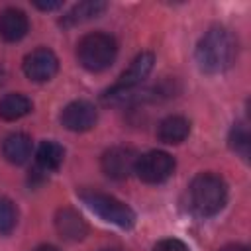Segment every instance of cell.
<instances>
[{
    "instance_id": "obj_1",
    "label": "cell",
    "mask_w": 251,
    "mask_h": 251,
    "mask_svg": "<svg viewBox=\"0 0 251 251\" xmlns=\"http://www.w3.org/2000/svg\"><path fill=\"white\" fill-rule=\"evenodd\" d=\"M194 57L202 73L206 75L224 73L233 65L237 57V41L226 27L214 25L200 37Z\"/></svg>"
},
{
    "instance_id": "obj_2",
    "label": "cell",
    "mask_w": 251,
    "mask_h": 251,
    "mask_svg": "<svg viewBox=\"0 0 251 251\" xmlns=\"http://www.w3.org/2000/svg\"><path fill=\"white\" fill-rule=\"evenodd\" d=\"M227 202V184L214 173H200L188 186V206L200 218L216 216Z\"/></svg>"
},
{
    "instance_id": "obj_3",
    "label": "cell",
    "mask_w": 251,
    "mask_h": 251,
    "mask_svg": "<svg viewBox=\"0 0 251 251\" xmlns=\"http://www.w3.org/2000/svg\"><path fill=\"white\" fill-rule=\"evenodd\" d=\"M116 55H118L116 39L102 31L86 33L76 43V59L90 73H100L108 69L116 61Z\"/></svg>"
},
{
    "instance_id": "obj_4",
    "label": "cell",
    "mask_w": 251,
    "mask_h": 251,
    "mask_svg": "<svg viewBox=\"0 0 251 251\" xmlns=\"http://www.w3.org/2000/svg\"><path fill=\"white\" fill-rule=\"evenodd\" d=\"M78 198L90 212H94L100 220H104L112 226L129 229L135 224V212L127 204H124L122 200H118L110 194H104L98 190H80Z\"/></svg>"
},
{
    "instance_id": "obj_5",
    "label": "cell",
    "mask_w": 251,
    "mask_h": 251,
    "mask_svg": "<svg viewBox=\"0 0 251 251\" xmlns=\"http://www.w3.org/2000/svg\"><path fill=\"white\" fill-rule=\"evenodd\" d=\"M153 63H155L153 53H147V51L139 53V55L131 61V65L127 67V71L120 76V80L104 94V100H106V102H114V100H118V98H124V96H126L129 90H133L135 86H139V84L147 78V75L151 73Z\"/></svg>"
},
{
    "instance_id": "obj_6",
    "label": "cell",
    "mask_w": 251,
    "mask_h": 251,
    "mask_svg": "<svg viewBox=\"0 0 251 251\" xmlns=\"http://www.w3.org/2000/svg\"><path fill=\"white\" fill-rule=\"evenodd\" d=\"M133 173L147 184H159L175 173V159L167 151H147L137 157Z\"/></svg>"
},
{
    "instance_id": "obj_7",
    "label": "cell",
    "mask_w": 251,
    "mask_h": 251,
    "mask_svg": "<svg viewBox=\"0 0 251 251\" xmlns=\"http://www.w3.org/2000/svg\"><path fill=\"white\" fill-rule=\"evenodd\" d=\"M57 71H59V59L47 47L33 49L24 59V73L33 82H47L57 75Z\"/></svg>"
},
{
    "instance_id": "obj_8",
    "label": "cell",
    "mask_w": 251,
    "mask_h": 251,
    "mask_svg": "<svg viewBox=\"0 0 251 251\" xmlns=\"http://www.w3.org/2000/svg\"><path fill=\"white\" fill-rule=\"evenodd\" d=\"M137 157L139 155L131 147L116 145V147H110L102 155L100 165H102V171H104L106 176H110L114 180H124L133 173Z\"/></svg>"
},
{
    "instance_id": "obj_9",
    "label": "cell",
    "mask_w": 251,
    "mask_h": 251,
    "mask_svg": "<svg viewBox=\"0 0 251 251\" xmlns=\"http://www.w3.org/2000/svg\"><path fill=\"white\" fill-rule=\"evenodd\" d=\"M98 122V110L88 100H75L61 112V124L69 131H88Z\"/></svg>"
},
{
    "instance_id": "obj_10",
    "label": "cell",
    "mask_w": 251,
    "mask_h": 251,
    "mask_svg": "<svg viewBox=\"0 0 251 251\" xmlns=\"http://www.w3.org/2000/svg\"><path fill=\"white\" fill-rule=\"evenodd\" d=\"M55 227H57L59 235L67 241H80L88 233V226H86L84 218L73 208H61L57 212Z\"/></svg>"
},
{
    "instance_id": "obj_11",
    "label": "cell",
    "mask_w": 251,
    "mask_h": 251,
    "mask_svg": "<svg viewBox=\"0 0 251 251\" xmlns=\"http://www.w3.org/2000/svg\"><path fill=\"white\" fill-rule=\"evenodd\" d=\"M29 29V20L20 8H6L0 12V37L8 43L20 41Z\"/></svg>"
},
{
    "instance_id": "obj_12",
    "label": "cell",
    "mask_w": 251,
    "mask_h": 251,
    "mask_svg": "<svg viewBox=\"0 0 251 251\" xmlns=\"http://www.w3.org/2000/svg\"><path fill=\"white\" fill-rule=\"evenodd\" d=\"M65 159V149L57 141H43L35 151V176H45L47 173H53L61 167Z\"/></svg>"
},
{
    "instance_id": "obj_13",
    "label": "cell",
    "mask_w": 251,
    "mask_h": 251,
    "mask_svg": "<svg viewBox=\"0 0 251 251\" xmlns=\"http://www.w3.org/2000/svg\"><path fill=\"white\" fill-rule=\"evenodd\" d=\"M188 133H190V122L184 116H167L157 126V137L167 145H176L184 141Z\"/></svg>"
},
{
    "instance_id": "obj_14",
    "label": "cell",
    "mask_w": 251,
    "mask_h": 251,
    "mask_svg": "<svg viewBox=\"0 0 251 251\" xmlns=\"http://www.w3.org/2000/svg\"><path fill=\"white\" fill-rule=\"evenodd\" d=\"M2 153L12 165H24L31 157V137L22 131H14L4 137Z\"/></svg>"
},
{
    "instance_id": "obj_15",
    "label": "cell",
    "mask_w": 251,
    "mask_h": 251,
    "mask_svg": "<svg viewBox=\"0 0 251 251\" xmlns=\"http://www.w3.org/2000/svg\"><path fill=\"white\" fill-rule=\"evenodd\" d=\"M104 10H106V2H100V0H84V2H78V4H75V6L61 18V25L73 27V25L84 24V22H88V20L100 16Z\"/></svg>"
},
{
    "instance_id": "obj_16",
    "label": "cell",
    "mask_w": 251,
    "mask_h": 251,
    "mask_svg": "<svg viewBox=\"0 0 251 251\" xmlns=\"http://www.w3.org/2000/svg\"><path fill=\"white\" fill-rule=\"evenodd\" d=\"M31 108H33V104L27 96H24L20 92H12L0 100V118L6 122H16V120L27 116L31 112Z\"/></svg>"
},
{
    "instance_id": "obj_17",
    "label": "cell",
    "mask_w": 251,
    "mask_h": 251,
    "mask_svg": "<svg viewBox=\"0 0 251 251\" xmlns=\"http://www.w3.org/2000/svg\"><path fill=\"white\" fill-rule=\"evenodd\" d=\"M229 147L241 157V159H249V147H251V135H249V127L243 122L233 124L231 131H229Z\"/></svg>"
},
{
    "instance_id": "obj_18",
    "label": "cell",
    "mask_w": 251,
    "mask_h": 251,
    "mask_svg": "<svg viewBox=\"0 0 251 251\" xmlns=\"http://www.w3.org/2000/svg\"><path fill=\"white\" fill-rule=\"evenodd\" d=\"M16 224H18V208L10 198L0 196V233L2 235L12 233Z\"/></svg>"
},
{
    "instance_id": "obj_19",
    "label": "cell",
    "mask_w": 251,
    "mask_h": 251,
    "mask_svg": "<svg viewBox=\"0 0 251 251\" xmlns=\"http://www.w3.org/2000/svg\"><path fill=\"white\" fill-rule=\"evenodd\" d=\"M153 251H188V247H186V243H182L180 239L167 237V239H161L159 243H155Z\"/></svg>"
},
{
    "instance_id": "obj_20",
    "label": "cell",
    "mask_w": 251,
    "mask_h": 251,
    "mask_svg": "<svg viewBox=\"0 0 251 251\" xmlns=\"http://www.w3.org/2000/svg\"><path fill=\"white\" fill-rule=\"evenodd\" d=\"M33 6L43 12H53V10H59L63 6V2H33Z\"/></svg>"
},
{
    "instance_id": "obj_21",
    "label": "cell",
    "mask_w": 251,
    "mask_h": 251,
    "mask_svg": "<svg viewBox=\"0 0 251 251\" xmlns=\"http://www.w3.org/2000/svg\"><path fill=\"white\" fill-rule=\"evenodd\" d=\"M220 251H249V249L241 243H229V245H224Z\"/></svg>"
},
{
    "instance_id": "obj_22",
    "label": "cell",
    "mask_w": 251,
    "mask_h": 251,
    "mask_svg": "<svg viewBox=\"0 0 251 251\" xmlns=\"http://www.w3.org/2000/svg\"><path fill=\"white\" fill-rule=\"evenodd\" d=\"M35 251H59L55 245H39Z\"/></svg>"
},
{
    "instance_id": "obj_23",
    "label": "cell",
    "mask_w": 251,
    "mask_h": 251,
    "mask_svg": "<svg viewBox=\"0 0 251 251\" xmlns=\"http://www.w3.org/2000/svg\"><path fill=\"white\" fill-rule=\"evenodd\" d=\"M100 251H114V249H100Z\"/></svg>"
}]
</instances>
